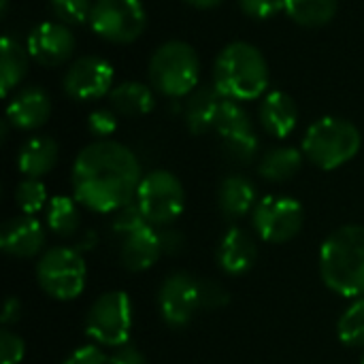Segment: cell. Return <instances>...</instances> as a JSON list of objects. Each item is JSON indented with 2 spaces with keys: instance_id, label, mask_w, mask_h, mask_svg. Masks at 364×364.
I'll list each match as a JSON object with an SVG mask.
<instances>
[{
  "instance_id": "1",
  "label": "cell",
  "mask_w": 364,
  "mask_h": 364,
  "mask_svg": "<svg viewBox=\"0 0 364 364\" xmlns=\"http://www.w3.org/2000/svg\"><path fill=\"white\" fill-rule=\"evenodd\" d=\"M141 181L136 154L117 141H94L73 162V198L96 213H115L132 203Z\"/></svg>"
},
{
  "instance_id": "2",
  "label": "cell",
  "mask_w": 364,
  "mask_h": 364,
  "mask_svg": "<svg viewBox=\"0 0 364 364\" xmlns=\"http://www.w3.org/2000/svg\"><path fill=\"white\" fill-rule=\"evenodd\" d=\"M320 277L343 299L364 296V226L346 224L333 230L320 247Z\"/></svg>"
},
{
  "instance_id": "3",
  "label": "cell",
  "mask_w": 364,
  "mask_h": 364,
  "mask_svg": "<svg viewBox=\"0 0 364 364\" xmlns=\"http://www.w3.org/2000/svg\"><path fill=\"white\" fill-rule=\"evenodd\" d=\"M271 81L269 64L262 51L247 43H228L213 64V85L226 100L247 102L260 98Z\"/></svg>"
},
{
  "instance_id": "4",
  "label": "cell",
  "mask_w": 364,
  "mask_h": 364,
  "mask_svg": "<svg viewBox=\"0 0 364 364\" xmlns=\"http://www.w3.org/2000/svg\"><path fill=\"white\" fill-rule=\"evenodd\" d=\"M149 83L166 98L190 96L200 81V58L183 41L162 43L149 60Z\"/></svg>"
},
{
  "instance_id": "5",
  "label": "cell",
  "mask_w": 364,
  "mask_h": 364,
  "mask_svg": "<svg viewBox=\"0 0 364 364\" xmlns=\"http://www.w3.org/2000/svg\"><path fill=\"white\" fill-rule=\"evenodd\" d=\"M360 130L352 122L328 115L309 126L303 139V154L314 166L335 171L348 164L360 151Z\"/></svg>"
},
{
  "instance_id": "6",
  "label": "cell",
  "mask_w": 364,
  "mask_h": 364,
  "mask_svg": "<svg viewBox=\"0 0 364 364\" xmlns=\"http://www.w3.org/2000/svg\"><path fill=\"white\" fill-rule=\"evenodd\" d=\"M87 279L83 254L73 245L47 250L36 262V282L41 290L55 301H75L81 296Z\"/></svg>"
},
{
  "instance_id": "7",
  "label": "cell",
  "mask_w": 364,
  "mask_h": 364,
  "mask_svg": "<svg viewBox=\"0 0 364 364\" xmlns=\"http://www.w3.org/2000/svg\"><path fill=\"white\" fill-rule=\"evenodd\" d=\"M136 205L145 213L149 226H173L186 209V190L177 175L164 168L149 171L136 192Z\"/></svg>"
},
{
  "instance_id": "8",
  "label": "cell",
  "mask_w": 364,
  "mask_h": 364,
  "mask_svg": "<svg viewBox=\"0 0 364 364\" xmlns=\"http://www.w3.org/2000/svg\"><path fill=\"white\" fill-rule=\"evenodd\" d=\"M132 331V303L122 290L100 294L87 309L85 335L100 348L128 343Z\"/></svg>"
},
{
  "instance_id": "9",
  "label": "cell",
  "mask_w": 364,
  "mask_h": 364,
  "mask_svg": "<svg viewBox=\"0 0 364 364\" xmlns=\"http://www.w3.org/2000/svg\"><path fill=\"white\" fill-rule=\"evenodd\" d=\"M90 26L109 43L128 45L143 34L147 11L141 0H94Z\"/></svg>"
},
{
  "instance_id": "10",
  "label": "cell",
  "mask_w": 364,
  "mask_h": 364,
  "mask_svg": "<svg viewBox=\"0 0 364 364\" xmlns=\"http://www.w3.org/2000/svg\"><path fill=\"white\" fill-rule=\"evenodd\" d=\"M252 224L256 235L264 243L282 245L292 241L301 232L305 224V209L292 196L269 194L258 200L252 213Z\"/></svg>"
},
{
  "instance_id": "11",
  "label": "cell",
  "mask_w": 364,
  "mask_h": 364,
  "mask_svg": "<svg viewBox=\"0 0 364 364\" xmlns=\"http://www.w3.org/2000/svg\"><path fill=\"white\" fill-rule=\"evenodd\" d=\"M222 143L224 156L235 164H250L258 154V136L254 130V122L250 113L241 107V102L226 100L215 130H213Z\"/></svg>"
},
{
  "instance_id": "12",
  "label": "cell",
  "mask_w": 364,
  "mask_h": 364,
  "mask_svg": "<svg viewBox=\"0 0 364 364\" xmlns=\"http://www.w3.org/2000/svg\"><path fill=\"white\" fill-rule=\"evenodd\" d=\"M158 309L166 326L186 328L200 311V279L186 273H171L158 290Z\"/></svg>"
},
{
  "instance_id": "13",
  "label": "cell",
  "mask_w": 364,
  "mask_h": 364,
  "mask_svg": "<svg viewBox=\"0 0 364 364\" xmlns=\"http://www.w3.org/2000/svg\"><path fill=\"white\" fill-rule=\"evenodd\" d=\"M115 70L98 55H83L75 60L64 75V92L75 100H98L113 90Z\"/></svg>"
},
{
  "instance_id": "14",
  "label": "cell",
  "mask_w": 364,
  "mask_h": 364,
  "mask_svg": "<svg viewBox=\"0 0 364 364\" xmlns=\"http://www.w3.org/2000/svg\"><path fill=\"white\" fill-rule=\"evenodd\" d=\"M75 34L70 32V26H64L60 21H43L28 34V53L30 58L41 66H62L68 62V58L75 51Z\"/></svg>"
},
{
  "instance_id": "15",
  "label": "cell",
  "mask_w": 364,
  "mask_h": 364,
  "mask_svg": "<svg viewBox=\"0 0 364 364\" xmlns=\"http://www.w3.org/2000/svg\"><path fill=\"white\" fill-rule=\"evenodd\" d=\"M49 117H51V98L38 85H28L17 90L9 100L4 113V119L13 128L26 132L45 126Z\"/></svg>"
},
{
  "instance_id": "16",
  "label": "cell",
  "mask_w": 364,
  "mask_h": 364,
  "mask_svg": "<svg viewBox=\"0 0 364 364\" xmlns=\"http://www.w3.org/2000/svg\"><path fill=\"white\" fill-rule=\"evenodd\" d=\"M45 228L34 215H17L2 224L0 247L11 258H34L45 247Z\"/></svg>"
},
{
  "instance_id": "17",
  "label": "cell",
  "mask_w": 364,
  "mask_h": 364,
  "mask_svg": "<svg viewBox=\"0 0 364 364\" xmlns=\"http://www.w3.org/2000/svg\"><path fill=\"white\" fill-rule=\"evenodd\" d=\"M215 260H218V267L226 275L247 273L258 260L256 239L247 230H243L239 226H230L220 237V243L215 250Z\"/></svg>"
},
{
  "instance_id": "18",
  "label": "cell",
  "mask_w": 364,
  "mask_h": 364,
  "mask_svg": "<svg viewBox=\"0 0 364 364\" xmlns=\"http://www.w3.org/2000/svg\"><path fill=\"white\" fill-rule=\"evenodd\" d=\"M258 122L275 139H286L294 132L299 124V107L294 98L282 90L269 92L258 109Z\"/></svg>"
},
{
  "instance_id": "19",
  "label": "cell",
  "mask_w": 364,
  "mask_h": 364,
  "mask_svg": "<svg viewBox=\"0 0 364 364\" xmlns=\"http://www.w3.org/2000/svg\"><path fill=\"white\" fill-rule=\"evenodd\" d=\"M226 98L220 94L215 85H200L196 87L186 102L183 117L192 134H207L215 130L220 111L224 107Z\"/></svg>"
},
{
  "instance_id": "20",
  "label": "cell",
  "mask_w": 364,
  "mask_h": 364,
  "mask_svg": "<svg viewBox=\"0 0 364 364\" xmlns=\"http://www.w3.org/2000/svg\"><path fill=\"white\" fill-rule=\"evenodd\" d=\"M162 256L160 237L154 226H145L134 235L122 239L119 245V262L130 273H143L151 269Z\"/></svg>"
},
{
  "instance_id": "21",
  "label": "cell",
  "mask_w": 364,
  "mask_h": 364,
  "mask_svg": "<svg viewBox=\"0 0 364 364\" xmlns=\"http://www.w3.org/2000/svg\"><path fill=\"white\" fill-rule=\"evenodd\" d=\"M258 205V190L245 175H228L218 188V207L226 220H241L254 213Z\"/></svg>"
},
{
  "instance_id": "22",
  "label": "cell",
  "mask_w": 364,
  "mask_h": 364,
  "mask_svg": "<svg viewBox=\"0 0 364 364\" xmlns=\"http://www.w3.org/2000/svg\"><path fill=\"white\" fill-rule=\"evenodd\" d=\"M58 158L60 149L51 136H32L19 147L17 168L23 177L41 179L55 168Z\"/></svg>"
},
{
  "instance_id": "23",
  "label": "cell",
  "mask_w": 364,
  "mask_h": 364,
  "mask_svg": "<svg viewBox=\"0 0 364 364\" xmlns=\"http://www.w3.org/2000/svg\"><path fill=\"white\" fill-rule=\"evenodd\" d=\"M30 53L13 34H4L0 41V94L6 98L28 75Z\"/></svg>"
},
{
  "instance_id": "24",
  "label": "cell",
  "mask_w": 364,
  "mask_h": 364,
  "mask_svg": "<svg viewBox=\"0 0 364 364\" xmlns=\"http://www.w3.org/2000/svg\"><path fill=\"white\" fill-rule=\"evenodd\" d=\"M111 109L124 117H141L154 111L156 98L154 87L141 81H124L115 85L109 94Z\"/></svg>"
},
{
  "instance_id": "25",
  "label": "cell",
  "mask_w": 364,
  "mask_h": 364,
  "mask_svg": "<svg viewBox=\"0 0 364 364\" xmlns=\"http://www.w3.org/2000/svg\"><path fill=\"white\" fill-rule=\"evenodd\" d=\"M303 162H305L303 149L288 147V145L273 147V149H269L260 158V162H258V175L264 181L284 183V181H290L292 177L299 175V171L303 168Z\"/></svg>"
},
{
  "instance_id": "26",
  "label": "cell",
  "mask_w": 364,
  "mask_h": 364,
  "mask_svg": "<svg viewBox=\"0 0 364 364\" xmlns=\"http://www.w3.org/2000/svg\"><path fill=\"white\" fill-rule=\"evenodd\" d=\"M45 222H47V228L62 239L77 237L81 228L79 203L70 196H62V194L53 196L45 209Z\"/></svg>"
},
{
  "instance_id": "27",
  "label": "cell",
  "mask_w": 364,
  "mask_h": 364,
  "mask_svg": "<svg viewBox=\"0 0 364 364\" xmlns=\"http://www.w3.org/2000/svg\"><path fill=\"white\" fill-rule=\"evenodd\" d=\"M337 0H286V13L303 28H322L337 15Z\"/></svg>"
},
{
  "instance_id": "28",
  "label": "cell",
  "mask_w": 364,
  "mask_h": 364,
  "mask_svg": "<svg viewBox=\"0 0 364 364\" xmlns=\"http://www.w3.org/2000/svg\"><path fill=\"white\" fill-rule=\"evenodd\" d=\"M337 335L348 348H364V296L352 301L337 322Z\"/></svg>"
},
{
  "instance_id": "29",
  "label": "cell",
  "mask_w": 364,
  "mask_h": 364,
  "mask_svg": "<svg viewBox=\"0 0 364 364\" xmlns=\"http://www.w3.org/2000/svg\"><path fill=\"white\" fill-rule=\"evenodd\" d=\"M15 205L19 207L21 215H36L38 211L47 209V188L41 179L23 177L15 188Z\"/></svg>"
},
{
  "instance_id": "30",
  "label": "cell",
  "mask_w": 364,
  "mask_h": 364,
  "mask_svg": "<svg viewBox=\"0 0 364 364\" xmlns=\"http://www.w3.org/2000/svg\"><path fill=\"white\" fill-rule=\"evenodd\" d=\"M145 226H149V222H147L145 213L141 211V207L136 205V200L124 205L122 209H117L111 215V232L119 239H126Z\"/></svg>"
},
{
  "instance_id": "31",
  "label": "cell",
  "mask_w": 364,
  "mask_h": 364,
  "mask_svg": "<svg viewBox=\"0 0 364 364\" xmlns=\"http://www.w3.org/2000/svg\"><path fill=\"white\" fill-rule=\"evenodd\" d=\"M55 21L64 26H81L90 21L92 15V0H47Z\"/></svg>"
},
{
  "instance_id": "32",
  "label": "cell",
  "mask_w": 364,
  "mask_h": 364,
  "mask_svg": "<svg viewBox=\"0 0 364 364\" xmlns=\"http://www.w3.org/2000/svg\"><path fill=\"white\" fill-rule=\"evenodd\" d=\"M87 130L98 141H107L117 130V113L113 109H96L87 117Z\"/></svg>"
},
{
  "instance_id": "33",
  "label": "cell",
  "mask_w": 364,
  "mask_h": 364,
  "mask_svg": "<svg viewBox=\"0 0 364 364\" xmlns=\"http://www.w3.org/2000/svg\"><path fill=\"white\" fill-rule=\"evenodd\" d=\"M230 301L228 290L215 282V279H200V309L205 311H218L226 307Z\"/></svg>"
},
{
  "instance_id": "34",
  "label": "cell",
  "mask_w": 364,
  "mask_h": 364,
  "mask_svg": "<svg viewBox=\"0 0 364 364\" xmlns=\"http://www.w3.org/2000/svg\"><path fill=\"white\" fill-rule=\"evenodd\" d=\"M26 356L23 339L11 328H2L0 333V364H21Z\"/></svg>"
},
{
  "instance_id": "35",
  "label": "cell",
  "mask_w": 364,
  "mask_h": 364,
  "mask_svg": "<svg viewBox=\"0 0 364 364\" xmlns=\"http://www.w3.org/2000/svg\"><path fill=\"white\" fill-rule=\"evenodd\" d=\"M239 9L252 19H269L286 11V0H237Z\"/></svg>"
},
{
  "instance_id": "36",
  "label": "cell",
  "mask_w": 364,
  "mask_h": 364,
  "mask_svg": "<svg viewBox=\"0 0 364 364\" xmlns=\"http://www.w3.org/2000/svg\"><path fill=\"white\" fill-rule=\"evenodd\" d=\"M62 364H109V356L100 350V346H81L75 352H70Z\"/></svg>"
},
{
  "instance_id": "37",
  "label": "cell",
  "mask_w": 364,
  "mask_h": 364,
  "mask_svg": "<svg viewBox=\"0 0 364 364\" xmlns=\"http://www.w3.org/2000/svg\"><path fill=\"white\" fill-rule=\"evenodd\" d=\"M158 237H160L162 256H179L186 250V237H183V232L177 230V228H173V226L158 228Z\"/></svg>"
},
{
  "instance_id": "38",
  "label": "cell",
  "mask_w": 364,
  "mask_h": 364,
  "mask_svg": "<svg viewBox=\"0 0 364 364\" xmlns=\"http://www.w3.org/2000/svg\"><path fill=\"white\" fill-rule=\"evenodd\" d=\"M109 364H147V358L136 346L124 343L119 348H113V352L109 354Z\"/></svg>"
},
{
  "instance_id": "39",
  "label": "cell",
  "mask_w": 364,
  "mask_h": 364,
  "mask_svg": "<svg viewBox=\"0 0 364 364\" xmlns=\"http://www.w3.org/2000/svg\"><path fill=\"white\" fill-rule=\"evenodd\" d=\"M0 318H2V326L4 328H9V326H13V324L19 322V318H21V303H19L17 296H6L4 309H2V316Z\"/></svg>"
},
{
  "instance_id": "40",
  "label": "cell",
  "mask_w": 364,
  "mask_h": 364,
  "mask_svg": "<svg viewBox=\"0 0 364 364\" xmlns=\"http://www.w3.org/2000/svg\"><path fill=\"white\" fill-rule=\"evenodd\" d=\"M96 245H98V235H96V230L85 228V230H79V235L75 237V245H73V247H75L79 254H87V252H92Z\"/></svg>"
},
{
  "instance_id": "41",
  "label": "cell",
  "mask_w": 364,
  "mask_h": 364,
  "mask_svg": "<svg viewBox=\"0 0 364 364\" xmlns=\"http://www.w3.org/2000/svg\"><path fill=\"white\" fill-rule=\"evenodd\" d=\"M190 6H194V9H200V11H209V9H215V6H220L224 0H186Z\"/></svg>"
},
{
  "instance_id": "42",
  "label": "cell",
  "mask_w": 364,
  "mask_h": 364,
  "mask_svg": "<svg viewBox=\"0 0 364 364\" xmlns=\"http://www.w3.org/2000/svg\"><path fill=\"white\" fill-rule=\"evenodd\" d=\"M9 4H11V0H0V17L9 15Z\"/></svg>"
},
{
  "instance_id": "43",
  "label": "cell",
  "mask_w": 364,
  "mask_h": 364,
  "mask_svg": "<svg viewBox=\"0 0 364 364\" xmlns=\"http://www.w3.org/2000/svg\"><path fill=\"white\" fill-rule=\"evenodd\" d=\"M360 364H364V354H363V358H360Z\"/></svg>"
}]
</instances>
